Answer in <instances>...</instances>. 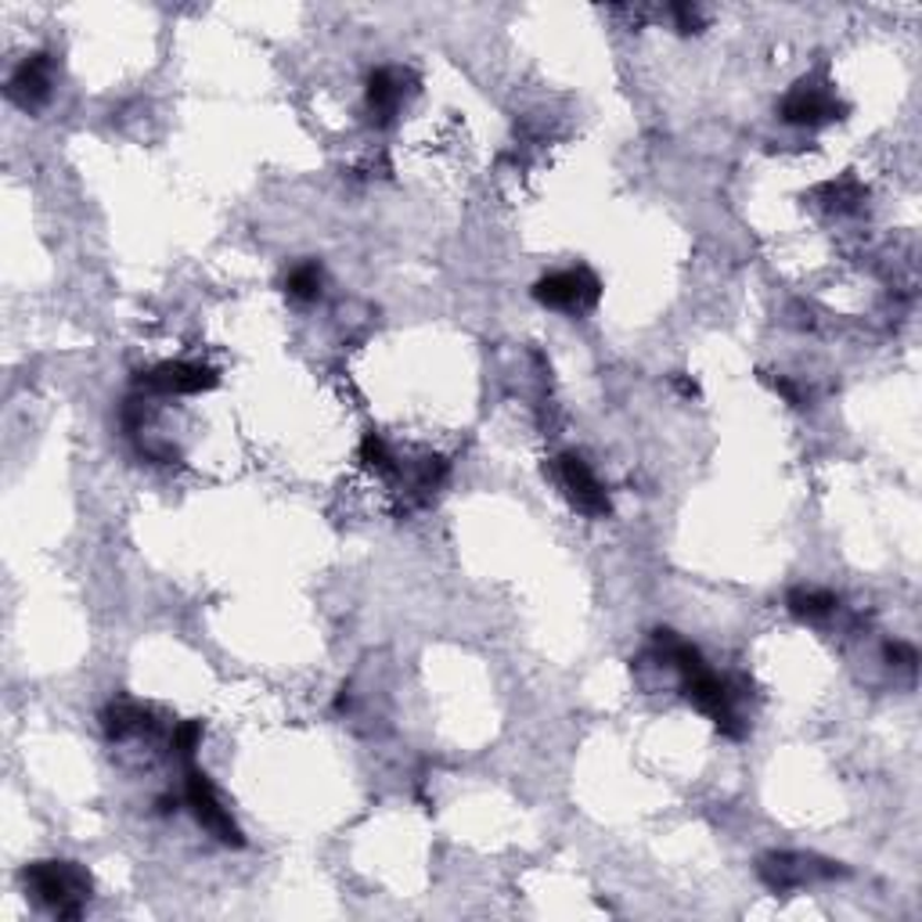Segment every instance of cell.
Wrapping results in <instances>:
<instances>
[{
  "mask_svg": "<svg viewBox=\"0 0 922 922\" xmlns=\"http://www.w3.org/2000/svg\"><path fill=\"white\" fill-rule=\"evenodd\" d=\"M552 473L559 479V487L566 490L570 505L581 516H587V519H610L613 516L610 494H605V487L598 484V476L591 473V465L581 458V454H573V451L559 454V458L552 462Z\"/></svg>",
  "mask_w": 922,
  "mask_h": 922,
  "instance_id": "5b68a950",
  "label": "cell"
},
{
  "mask_svg": "<svg viewBox=\"0 0 922 922\" xmlns=\"http://www.w3.org/2000/svg\"><path fill=\"white\" fill-rule=\"evenodd\" d=\"M756 876L761 883L775 893H789L796 887L818 883V879H844L850 876L839 861L815 858V855H793V850H767L756 861Z\"/></svg>",
  "mask_w": 922,
  "mask_h": 922,
  "instance_id": "7a4b0ae2",
  "label": "cell"
},
{
  "mask_svg": "<svg viewBox=\"0 0 922 922\" xmlns=\"http://www.w3.org/2000/svg\"><path fill=\"white\" fill-rule=\"evenodd\" d=\"M786 610L801 624H818L839 610V598L825 587H793L786 595Z\"/></svg>",
  "mask_w": 922,
  "mask_h": 922,
  "instance_id": "8fae6325",
  "label": "cell"
},
{
  "mask_svg": "<svg viewBox=\"0 0 922 922\" xmlns=\"http://www.w3.org/2000/svg\"><path fill=\"white\" fill-rule=\"evenodd\" d=\"M670 15H674V25H678L681 33L703 30V11H699L696 4H670Z\"/></svg>",
  "mask_w": 922,
  "mask_h": 922,
  "instance_id": "ac0fdd59",
  "label": "cell"
},
{
  "mask_svg": "<svg viewBox=\"0 0 922 922\" xmlns=\"http://www.w3.org/2000/svg\"><path fill=\"white\" fill-rule=\"evenodd\" d=\"M202 735H205L202 721H181V724L173 728L170 746H173L177 756H181V761H191V756H195V750L202 746Z\"/></svg>",
  "mask_w": 922,
  "mask_h": 922,
  "instance_id": "2e32d148",
  "label": "cell"
},
{
  "mask_svg": "<svg viewBox=\"0 0 922 922\" xmlns=\"http://www.w3.org/2000/svg\"><path fill=\"white\" fill-rule=\"evenodd\" d=\"M25 893L59 919H80L87 912L94 879L80 861H33L22 869Z\"/></svg>",
  "mask_w": 922,
  "mask_h": 922,
  "instance_id": "6da1fadb",
  "label": "cell"
},
{
  "mask_svg": "<svg viewBox=\"0 0 922 922\" xmlns=\"http://www.w3.org/2000/svg\"><path fill=\"white\" fill-rule=\"evenodd\" d=\"M156 807H159V815H170V810H177V801L173 796H159Z\"/></svg>",
  "mask_w": 922,
  "mask_h": 922,
  "instance_id": "44dd1931",
  "label": "cell"
},
{
  "mask_svg": "<svg viewBox=\"0 0 922 922\" xmlns=\"http://www.w3.org/2000/svg\"><path fill=\"white\" fill-rule=\"evenodd\" d=\"M847 113L850 108L836 98L829 84H818L815 76L801 80L778 105V116H782V123H789V127H822V123L847 119Z\"/></svg>",
  "mask_w": 922,
  "mask_h": 922,
  "instance_id": "8992f818",
  "label": "cell"
},
{
  "mask_svg": "<svg viewBox=\"0 0 922 922\" xmlns=\"http://www.w3.org/2000/svg\"><path fill=\"white\" fill-rule=\"evenodd\" d=\"M102 724H105V735L119 742V739H130V735H145V732H156V718H151V710L127 703V699H116V703H108L102 710Z\"/></svg>",
  "mask_w": 922,
  "mask_h": 922,
  "instance_id": "30bf717a",
  "label": "cell"
},
{
  "mask_svg": "<svg viewBox=\"0 0 922 922\" xmlns=\"http://www.w3.org/2000/svg\"><path fill=\"white\" fill-rule=\"evenodd\" d=\"M321 285H325V274L321 267L314 264V259H307V264H299L288 271V278H285V293L293 296L296 303H314L321 296Z\"/></svg>",
  "mask_w": 922,
  "mask_h": 922,
  "instance_id": "4fadbf2b",
  "label": "cell"
},
{
  "mask_svg": "<svg viewBox=\"0 0 922 922\" xmlns=\"http://www.w3.org/2000/svg\"><path fill=\"white\" fill-rule=\"evenodd\" d=\"M51 84H54V62L47 51H33L15 65V73L8 76V98L15 102L25 113H36L44 108L51 98Z\"/></svg>",
  "mask_w": 922,
  "mask_h": 922,
  "instance_id": "ba28073f",
  "label": "cell"
},
{
  "mask_svg": "<svg viewBox=\"0 0 922 922\" xmlns=\"http://www.w3.org/2000/svg\"><path fill=\"white\" fill-rule=\"evenodd\" d=\"M447 473H451L447 458H439V454H430V458H422V462L415 465V473H411V479H415V487H418L422 494H433V490L447 479Z\"/></svg>",
  "mask_w": 922,
  "mask_h": 922,
  "instance_id": "9a60e30c",
  "label": "cell"
},
{
  "mask_svg": "<svg viewBox=\"0 0 922 922\" xmlns=\"http://www.w3.org/2000/svg\"><path fill=\"white\" fill-rule=\"evenodd\" d=\"M407 80L411 73H401V68H375L368 76V108L379 127H390L393 116L401 113L404 98L411 94V87H404Z\"/></svg>",
  "mask_w": 922,
  "mask_h": 922,
  "instance_id": "9c48e42d",
  "label": "cell"
},
{
  "mask_svg": "<svg viewBox=\"0 0 922 922\" xmlns=\"http://www.w3.org/2000/svg\"><path fill=\"white\" fill-rule=\"evenodd\" d=\"M184 801L191 807V815H195V822L216 839V844L235 847V850L245 847V836L239 829V822L231 818V810L224 807V801H220V793L210 782V775L191 761H188V772H184Z\"/></svg>",
  "mask_w": 922,
  "mask_h": 922,
  "instance_id": "3957f363",
  "label": "cell"
},
{
  "mask_svg": "<svg viewBox=\"0 0 922 922\" xmlns=\"http://www.w3.org/2000/svg\"><path fill=\"white\" fill-rule=\"evenodd\" d=\"M134 382L145 393H159V396H191V393H205L213 390L220 375L216 368L202 364V361H162L148 371H137Z\"/></svg>",
  "mask_w": 922,
  "mask_h": 922,
  "instance_id": "52a82bcc",
  "label": "cell"
},
{
  "mask_svg": "<svg viewBox=\"0 0 922 922\" xmlns=\"http://www.w3.org/2000/svg\"><path fill=\"white\" fill-rule=\"evenodd\" d=\"M815 195L829 213H858L865 199H869V191L855 177H839V181H825Z\"/></svg>",
  "mask_w": 922,
  "mask_h": 922,
  "instance_id": "7c38bea8",
  "label": "cell"
},
{
  "mask_svg": "<svg viewBox=\"0 0 922 922\" xmlns=\"http://www.w3.org/2000/svg\"><path fill=\"white\" fill-rule=\"evenodd\" d=\"M883 656H887L890 667H904V670H915V664H919V649L915 645H908V642H887Z\"/></svg>",
  "mask_w": 922,
  "mask_h": 922,
  "instance_id": "e0dca14e",
  "label": "cell"
},
{
  "mask_svg": "<svg viewBox=\"0 0 922 922\" xmlns=\"http://www.w3.org/2000/svg\"><path fill=\"white\" fill-rule=\"evenodd\" d=\"M674 386H678L685 396H696V393H699V390H696V382H688L685 375H674Z\"/></svg>",
  "mask_w": 922,
  "mask_h": 922,
  "instance_id": "ffe728a7",
  "label": "cell"
},
{
  "mask_svg": "<svg viewBox=\"0 0 922 922\" xmlns=\"http://www.w3.org/2000/svg\"><path fill=\"white\" fill-rule=\"evenodd\" d=\"M357 462H361L364 469H371L375 476H393L396 473L393 451H390V444L379 433H364L361 447H357Z\"/></svg>",
  "mask_w": 922,
  "mask_h": 922,
  "instance_id": "5bb4252c",
  "label": "cell"
},
{
  "mask_svg": "<svg viewBox=\"0 0 922 922\" xmlns=\"http://www.w3.org/2000/svg\"><path fill=\"white\" fill-rule=\"evenodd\" d=\"M772 386H775L782 396H786V401H789L793 407H804V393H801V386H796V382H789V379L778 375V379H772Z\"/></svg>",
  "mask_w": 922,
  "mask_h": 922,
  "instance_id": "d6986e66",
  "label": "cell"
},
{
  "mask_svg": "<svg viewBox=\"0 0 922 922\" xmlns=\"http://www.w3.org/2000/svg\"><path fill=\"white\" fill-rule=\"evenodd\" d=\"M533 299L541 307L552 310H566V314H584L591 307H598L602 299V282L591 267H570V271H555L533 285Z\"/></svg>",
  "mask_w": 922,
  "mask_h": 922,
  "instance_id": "277c9868",
  "label": "cell"
}]
</instances>
